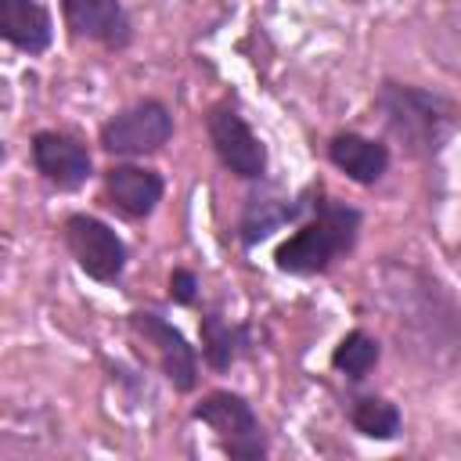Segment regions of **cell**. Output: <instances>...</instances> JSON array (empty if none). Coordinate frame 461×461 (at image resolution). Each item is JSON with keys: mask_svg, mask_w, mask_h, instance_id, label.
I'll return each mask as SVG.
<instances>
[{"mask_svg": "<svg viewBox=\"0 0 461 461\" xmlns=\"http://www.w3.org/2000/svg\"><path fill=\"white\" fill-rule=\"evenodd\" d=\"M65 241L76 256V263L94 281H115L126 267V245L112 227H104L94 216H68L65 220Z\"/></svg>", "mask_w": 461, "mask_h": 461, "instance_id": "cell-5", "label": "cell"}, {"mask_svg": "<svg viewBox=\"0 0 461 461\" xmlns=\"http://www.w3.org/2000/svg\"><path fill=\"white\" fill-rule=\"evenodd\" d=\"M65 22L76 36L101 40L108 47H126L130 43V22L119 0H61Z\"/></svg>", "mask_w": 461, "mask_h": 461, "instance_id": "cell-9", "label": "cell"}, {"mask_svg": "<svg viewBox=\"0 0 461 461\" xmlns=\"http://www.w3.org/2000/svg\"><path fill=\"white\" fill-rule=\"evenodd\" d=\"M104 187H108L112 205L133 220L148 216L162 198V176L151 169H137V166H112L104 173Z\"/></svg>", "mask_w": 461, "mask_h": 461, "instance_id": "cell-10", "label": "cell"}, {"mask_svg": "<svg viewBox=\"0 0 461 461\" xmlns=\"http://www.w3.org/2000/svg\"><path fill=\"white\" fill-rule=\"evenodd\" d=\"M0 32L11 47L40 54L50 47V14L36 0H0Z\"/></svg>", "mask_w": 461, "mask_h": 461, "instance_id": "cell-11", "label": "cell"}, {"mask_svg": "<svg viewBox=\"0 0 461 461\" xmlns=\"http://www.w3.org/2000/svg\"><path fill=\"white\" fill-rule=\"evenodd\" d=\"M202 346H205V357L212 367H230L238 360V349L245 346V331L241 328H230L227 321H220L216 313H209L202 321Z\"/></svg>", "mask_w": 461, "mask_h": 461, "instance_id": "cell-13", "label": "cell"}, {"mask_svg": "<svg viewBox=\"0 0 461 461\" xmlns=\"http://www.w3.org/2000/svg\"><path fill=\"white\" fill-rule=\"evenodd\" d=\"M328 155H331V162H335L349 180H357V184H375V180L389 169V151H385V144L367 140V137H360V133H339V137H331Z\"/></svg>", "mask_w": 461, "mask_h": 461, "instance_id": "cell-12", "label": "cell"}, {"mask_svg": "<svg viewBox=\"0 0 461 461\" xmlns=\"http://www.w3.org/2000/svg\"><path fill=\"white\" fill-rule=\"evenodd\" d=\"M331 364H335V371H342V375H349V378H364V375L378 364V342H375L371 335H364V331H349V335L335 346Z\"/></svg>", "mask_w": 461, "mask_h": 461, "instance_id": "cell-15", "label": "cell"}, {"mask_svg": "<svg viewBox=\"0 0 461 461\" xmlns=\"http://www.w3.org/2000/svg\"><path fill=\"white\" fill-rule=\"evenodd\" d=\"M357 227H360V212L349 205H335V202H321L317 205V220L306 223L303 230H295L281 249H277V267L285 274H317L324 270L339 252L353 249L357 241Z\"/></svg>", "mask_w": 461, "mask_h": 461, "instance_id": "cell-1", "label": "cell"}, {"mask_svg": "<svg viewBox=\"0 0 461 461\" xmlns=\"http://www.w3.org/2000/svg\"><path fill=\"white\" fill-rule=\"evenodd\" d=\"M169 133H173V119H169L166 104L140 101V104H133V108H126L104 122L101 144L115 155H144V151L162 148L169 140Z\"/></svg>", "mask_w": 461, "mask_h": 461, "instance_id": "cell-4", "label": "cell"}, {"mask_svg": "<svg viewBox=\"0 0 461 461\" xmlns=\"http://www.w3.org/2000/svg\"><path fill=\"white\" fill-rule=\"evenodd\" d=\"M130 328H133V335H140L148 346H155V353H158V360H162V371H166V378L176 385V389H194V382H198V364H194V349L187 346V339L173 328V324H166L162 317H155V313H133L130 317Z\"/></svg>", "mask_w": 461, "mask_h": 461, "instance_id": "cell-7", "label": "cell"}, {"mask_svg": "<svg viewBox=\"0 0 461 461\" xmlns=\"http://www.w3.org/2000/svg\"><path fill=\"white\" fill-rule=\"evenodd\" d=\"M389 130L414 151V155H432L439 151L443 137H447V122L450 115L443 112V104L414 86H400V83H385L382 97H378Z\"/></svg>", "mask_w": 461, "mask_h": 461, "instance_id": "cell-2", "label": "cell"}, {"mask_svg": "<svg viewBox=\"0 0 461 461\" xmlns=\"http://www.w3.org/2000/svg\"><path fill=\"white\" fill-rule=\"evenodd\" d=\"M194 418L205 421L220 447L230 454V457H263V432H259V421L252 414V407L234 396V393H209L198 407H194Z\"/></svg>", "mask_w": 461, "mask_h": 461, "instance_id": "cell-3", "label": "cell"}, {"mask_svg": "<svg viewBox=\"0 0 461 461\" xmlns=\"http://www.w3.org/2000/svg\"><path fill=\"white\" fill-rule=\"evenodd\" d=\"M194 288H198V281H194V274L191 270H173V277H169V295L176 299V303H194Z\"/></svg>", "mask_w": 461, "mask_h": 461, "instance_id": "cell-17", "label": "cell"}, {"mask_svg": "<svg viewBox=\"0 0 461 461\" xmlns=\"http://www.w3.org/2000/svg\"><path fill=\"white\" fill-rule=\"evenodd\" d=\"M32 162L58 187H79L90 176L86 148L65 133H36L32 137Z\"/></svg>", "mask_w": 461, "mask_h": 461, "instance_id": "cell-8", "label": "cell"}, {"mask_svg": "<svg viewBox=\"0 0 461 461\" xmlns=\"http://www.w3.org/2000/svg\"><path fill=\"white\" fill-rule=\"evenodd\" d=\"M299 212V205H288V202H277V198H249V209H245V220H241V238L252 245L259 238H267L277 223L292 220Z\"/></svg>", "mask_w": 461, "mask_h": 461, "instance_id": "cell-14", "label": "cell"}, {"mask_svg": "<svg viewBox=\"0 0 461 461\" xmlns=\"http://www.w3.org/2000/svg\"><path fill=\"white\" fill-rule=\"evenodd\" d=\"M353 425H357V432H364L371 439H393L400 432V411L389 400L364 396L353 407Z\"/></svg>", "mask_w": 461, "mask_h": 461, "instance_id": "cell-16", "label": "cell"}, {"mask_svg": "<svg viewBox=\"0 0 461 461\" xmlns=\"http://www.w3.org/2000/svg\"><path fill=\"white\" fill-rule=\"evenodd\" d=\"M209 140L220 155V162L238 173L241 180H256L267 169V151L256 140V133L245 126V119L234 108H212L209 112Z\"/></svg>", "mask_w": 461, "mask_h": 461, "instance_id": "cell-6", "label": "cell"}]
</instances>
